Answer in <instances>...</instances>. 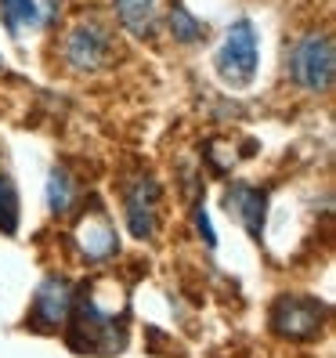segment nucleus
<instances>
[{
    "instance_id": "f257e3e1",
    "label": "nucleus",
    "mask_w": 336,
    "mask_h": 358,
    "mask_svg": "<svg viewBox=\"0 0 336 358\" xmlns=\"http://www.w3.org/2000/svg\"><path fill=\"white\" fill-rule=\"evenodd\" d=\"M333 40L326 33H307L300 36L289 51V76L300 83L304 91H329L333 87Z\"/></svg>"
},
{
    "instance_id": "f03ea898",
    "label": "nucleus",
    "mask_w": 336,
    "mask_h": 358,
    "mask_svg": "<svg viewBox=\"0 0 336 358\" xmlns=\"http://www.w3.org/2000/svg\"><path fill=\"white\" fill-rule=\"evenodd\" d=\"M257 62H261L257 29L249 18H239V22L224 33V44L214 55V66L228 83H249L257 73Z\"/></svg>"
},
{
    "instance_id": "7ed1b4c3",
    "label": "nucleus",
    "mask_w": 336,
    "mask_h": 358,
    "mask_svg": "<svg viewBox=\"0 0 336 358\" xmlns=\"http://www.w3.org/2000/svg\"><path fill=\"white\" fill-rule=\"evenodd\" d=\"M112 55V36L101 22H80L73 26V33L66 36V62L76 73H94L98 66H105Z\"/></svg>"
},
{
    "instance_id": "20e7f679",
    "label": "nucleus",
    "mask_w": 336,
    "mask_h": 358,
    "mask_svg": "<svg viewBox=\"0 0 336 358\" xmlns=\"http://www.w3.org/2000/svg\"><path fill=\"white\" fill-rule=\"evenodd\" d=\"M123 210H127V224L138 239H149L156 231V214H159V188L152 178L138 174L123 188Z\"/></svg>"
},
{
    "instance_id": "39448f33",
    "label": "nucleus",
    "mask_w": 336,
    "mask_h": 358,
    "mask_svg": "<svg viewBox=\"0 0 336 358\" xmlns=\"http://www.w3.org/2000/svg\"><path fill=\"white\" fill-rule=\"evenodd\" d=\"M0 15L15 36L36 33L58 15V0H0Z\"/></svg>"
},
{
    "instance_id": "423d86ee",
    "label": "nucleus",
    "mask_w": 336,
    "mask_h": 358,
    "mask_svg": "<svg viewBox=\"0 0 336 358\" xmlns=\"http://www.w3.org/2000/svg\"><path fill=\"white\" fill-rule=\"evenodd\" d=\"M322 326V308L314 301H279L271 315V329L282 336H314Z\"/></svg>"
},
{
    "instance_id": "0eeeda50",
    "label": "nucleus",
    "mask_w": 336,
    "mask_h": 358,
    "mask_svg": "<svg viewBox=\"0 0 336 358\" xmlns=\"http://www.w3.org/2000/svg\"><path fill=\"white\" fill-rule=\"evenodd\" d=\"M69 304H73L69 286L58 282V279H51L44 289L36 293V315H44V326H58L61 319H66Z\"/></svg>"
},
{
    "instance_id": "6e6552de",
    "label": "nucleus",
    "mask_w": 336,
    "mask_h": 358,
    "mask_svg": "<svg viewBox=\"0 0 336 358\" xmlns=\"http://www.w3.org/2000/svg\"><path fill=\"white\" fill-rule=\"evenodd\" d=\"M116 15L134 36H145L156 22V0H116Z\"/></svg>"
},
{
    "instance_id": "1a4fd4ad",
    "label": "nucleus",
    "mask_w": 336,
    "mask_h": 358,
    "mask_svg": "<svg viewBox=\"0 0 336 358\" xmlns=\"http://www.w3.org/2000/svg\"><path fill=\"white\" fill-rule=\"evenodd\" d=\"M228 206H235L239 214H242V221L249 224V231H261V224H257V217H261V192H254V188H235L232 196H228Z\"/></svg>"
},
{
    "instance_id": "9d476101",
    "label": "nucleus",
    "mask_w": 336,
    "mask_h": 358,
    "mask_svg": "<svg viewBox=\"0 0 336 358\" xmlns=\"http://www.w3.org/2000/svg\"><path fill=\"white\" fill-rule=\"evenodd\" d=\"M170 33H174L177 44H196V40H203V36H206V26H203V22H196V18L177 4V8L170 11Z\"/></svg>"
},
{
    "instance_id": "9b49d317",
    "label": "nucleus",
    "mask_w": 336,
    "mask_h": 358,
    "mask_svg": "<svg viewBox=\"0 0 336 358\" xmlns=\"http://www.w3.org/2000/svg\"><path fill=\"white\" fill-rule=\"evenodd\" d=\"M18 224V196L8 178H0V228L4 231H15Z\"/></svg>"
},
{
    "instance_id": "f8f14e48",
    "label": "nucleus",
    "mask_w": 336,
    "mask_h": 358,
    "mask_svg": "<svg viewBox=\"0 0 336 358\" xmlns=\"http://www.w3.org/2000/svg\"><path fill=\"white\" fill-rule=\"evenodd\" d=\"M51 210H54V214H66V210H69V181H66L61 171L51 178Z\"/></svg>"
},
{
    "instance_id": "ddd939ff",
    "label": "nucleus",
    "mask_w": 336,
    "mask_h": 358,
    "mask_svg": "<svg viewBox=\"0 0 336 358\" xmlns=\"http://www.w3.org/2000/svg\"><path fill=\"white\" fill-rule=\"evenodd\" d=\"M0 66H4V62H0Z\"/></svg>"
}]
</instances>
